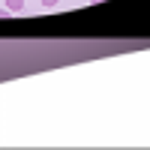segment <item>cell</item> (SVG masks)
<instances>
[{"mask_svg":"<svg viewBox=\"0 0 150 150\" xmlns=\"http://www.w3.org/2000/svg\"><path fill=\"white\" fill-rule=\"evenodd\" d=\"M6 9L9 12H21L24 9V0H6Z\"/></svg>","mask_w":150,"mask_h":150,"instance_id":"obj_1","label":"cell"},{"mask_svg":"<svg viewBox=\"0 0 150 150\" xmlns=\"http://www.w3.org/2000/svg\"><path fill=\"white\" fill-rule=\"evenodd\" d=\"M39 3H42L45 9H51V6H57V3H60V0H39Z\"/></svg>","mask_w":150,"mask_h":150,"instance_id":"obj_2","label":"cell"}]
</instances>
